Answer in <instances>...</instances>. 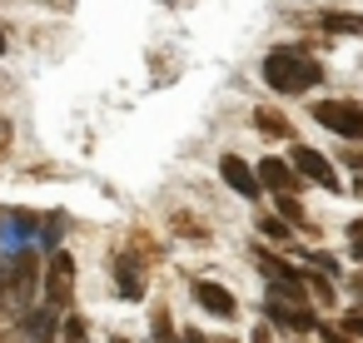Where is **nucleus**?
<instances>
[{"label":"nucleus","mask_w":363,"mask_h":343,"mask_svg":"<svg viewBox=\"0 0 363 343\" xmlns=\"http://www.w3.org/2000/svg\"><path fill=\"white\" fill-rule=\"evenodd\" d=\"M35 283H40V264H35V254H21V259H16V269H11V279H6V288L26 303V298L35 293Z\"/></svg>","instance_id":"7"},{"label":"nucleus","mask_w":363,"mask_h":343,"mask_svg":"<svg viewBox=\"0 0 363 343\" xmlns=\"http://www.w3.org/2000/svg\"><path fill=\"white\" fill-rule=\"evenodd\" d=\"M110 343H125V338H110Z\"/></svg>","instance_id":"24"},{"label":"nucleus","mask_w":363,"mask_h":343,"mask_svg":"<svg viewBox=\"0 0 363 343\" xmlns=\"http://www.w3.org/2000/svg\"><path fill=\"white\" fill-rule=\"evenodd\" d=\"M313 120L343 140H363V105H353V100H318Z\"/></svg>","instance_id":"2"},{"label":"nucleus","mask_w":363,"mask_h":343,"mask_svg":"<svg viewBox=\"0 0 363 343\" xmlns=\"http://www.w3.org/2000/svg\"><path fill=\"white\" fill-rule=\"evenodd\" d=\"M254 125H259L269 140H284V135H289V120H284L279 110H254Z\"/></svg>","instance_id":"10"},{"label":"nucleus","mask_w":363,"mask_h":343,"mask_svg":"<svg viewBox=\"0 0 363 343\" xmlns=\"http://www.w3.org/2000/svg\"><path fill=\"white\" fill-rule=\"evenodd\" d=\"M259 184H269V189H279V194H294V189H298V169L284 164V159H264V164H259Z\"/></svg>","instance_id":"9"},{"label":"nucleus","mask_w":363,"mask_h":343,"mask_svg":"<svg viewBox=\"0 0 363 343\" xmlns=\"http://www.w3.org/2000/svg\"><path fill=\"white\" fill-rule=\"evenodd\" d=\"M323 26L333 35H363V16H323Z\"/></svg>","instance_id":"11"},{"label":"nucleus","mask_w":363,"mask_h":343,"mask_svg":"<svg viewBox=\"0 0 363 343\" xmlns=\"http://www.w3.org/2000/svg\"><path fill=\"white\" fill-rule=\"evenodd\" d=\"M0 55H6V35H0Z\"/></svg>","instance_id":"23"},{"label":"nucleus","mask_w":363,"mask_h":343,"mask_svg":"<svg viewBox=\"0 0 363 343\" xmlns=\"http://www.w3.org/2000/svg\"><path fill=\"white\" fill-rule=\"evenodd\" d=\"M264 313H269L279 328H294V333H308V328H313V308H308V303H289V298H274V293H269V298H264Z\"/></svg>","instance_id":"5"},{"label":"nucleus","mask_w":363,"mask_h":343,"mask_svg":"<svg viewBox=\"0 0 363 343\" xmlns=\"http://www.w3.org/2000/svg\"><path fill=\"white\" fill-rule=\"evenodd\" d=\"M348 234H353V259H358V264H363V219H358V224H353V229H348Z\"/></svg>","instance_id":"17"},{"label":"nucleus","mask_w":363,"mask_h":343,"mask_svg":"<svg viewBox=\"0 0 363 343\" xmlns=\"http://www.w3.org/2000/svg\"><path fill=\"white\" fill-rule=\"evenodd\" d=\"M224 343H229V338H224Z\"/></svg>","instance_id":"25"},{"label":"nucleus","mask_w":363,"mask_h":343,"mask_svg":"<svg viewBox=\"0 0 363 343\" xmlns=\"http://www.w3.org/2000/svg\"><path fill=\"white\" fill-rule=\"evenodd\" d=\"M194 298H199L214 318H234V308H239V303H234V293H229V288H219L214 279H199V283H194Z\"/></svg>","instance_id":"8"},{"label":"nucleus","mask_w":363,"mask_h":343,"mask_svg":"<svg viewBox=\"0 0 363 343\" xmlns=\"http://www.w3.org/2000/svg\"><path fill=\"white\" fill-rule=\"evenodd\" d=\"M323 343H348L343 333H333V328H323Z\"/></svg>","instance_id":"19"},{"label":"nucleus","mask_w":363,"mask_h":343,"mask_svg":"<svg viewBox=\"0 0 363 343\" xmlns=\"http://www.w3.org/2000/svg\"><path fill=\"white\" fill-rule=\"evenodd\" d=\"M264 80H269L279 95H303L308 85L323 80V70H318V60H313L308 50L289 45V50H274V55L264 60Z\"/></svg>","instance_id":"1"},{"label":"nucleus","mask_w":363,"mask_h":343,"mask_svg":"<svg viewBox=\"0 0 363 343\" xmlns=\"http://www.w3.org/2000/svg\"><path fill=\"white\" fill-rule=\"evenodd\" d=\"M184 343H209V338L204 333H184Z\"/></svg>","instance_id":"20"},{"label":"nucleus","mask_w":363,"mask_h":343,"mask_svg":"<svg viewBox=\"0 0 363 343\" xmlns=\"http://www.w3.org/2000/svg\"><path fill=\"white\" fill-rule=\"evenodd\" d=\"M50 328H55V308H45V313H30V318H26V333H35L40 343L50 338Z\"/></svg>","instance_id":"12"},{"label":"nucleus","mask_w":363,"mask_h":343,"mask_svg":"<svg viewBox=\"0 0 363 343\" xmlns=\"http://www.w3.org/2000/svg\"><path fill=\"white\" fill-rule=\"evenodd\" d=\"M303 279H308V288H313L323 303H333V288H328V279H318V274H303Z\"/></svg>","instance_id":"15"},{"label":"nucleus","mask_w":363,"mask_h":343,"mask_svg":"<svg viewBox=\"0 0 363 343\" xmlns=\"http://www.w3.org/2000/svg\"><path fill=\"white\" fill-rule=\"evenodd\" d=\"M343 333H358V338H363V308H353V313L343 318Z\"/></svg>","instance_id":"16"},{"label":"nucleus","mask_w":363,"mask_h":343,"mask_svg":"<svg viewBox=\"0 0 363 343\" xmlns=\"http://www.w3.org/2000/svg\"><path fill=\"white\" fill-rule=\"evenodd\" d=\"M353 293H358V298H363V274H358V279H353Z\"/></svg>","instance_id":"22"},{"label":"nucleus","mask_w":363,"mask_h":343,"mask_svg":"<svg viewBox=\"0 0 363 343\" xmlns=\"http://www.w3.org/2000/svg\"><path fill=\"white\" fill-rule=\"evenodd\" d=\"M348 164H353V169H363V154H348Z\"/></svg>","instance_id":"21"},{"label":"nucleus","mask_w":363,"mask_h":343,"mask_svg":"<svg viewBox=\"0 0 363 343\" xmlns=\"http://www.w3.org/2000/svg\"><path fill=\"white\" fill-rule=\"evenodd\" d=\"M249 343H274V338H269V328H264V323H259V328H254V338H249Z\"/></svg>","instance_id":"18"},{"label":"nucleus","mask_w":363,"mask_h":343,"mask_svg":"<svg viewBox=\"0 0 363 343\" xmlns=\"http://www.w3.org/2000/svg\"><path fill=\"white\" fill-rule=\"evenodd\" d=\"M289 159H294V169L303 174V179H313V184H323V189H338V169L318 154V150H308V145H294L289 150Z\"/></svg>","instance_id":"3"},{"label":"nucleus","mask_w":363,"mask_h":343,"mask_svg":"<svg viewBox=\"0 0 363 343\" xmlns=\"http://www.w3.org/2000/svg\"><path fill=\"white\" fill-rule=\"evenodd\" d=\"M259 234H269V239H289V224L274 219V214H259Z\"/></svg>","instance_id":"14"},{"label":"nucleus","mask_w":363,"mask_h":343,"mask_svg":"<svg viewBox=\"0 0 363 343\" xmlns=\"http://www.w3.org/2000/svg\"><path fill=\"white\" fill-rule=\"evenodd\" d=\"M70 288H75V259H70V254H55V259H50V274H45V298H50V308H65V303H70Z\"/></svg>","instance_id":"4"},{"label":"nucleus","mask_w":363,"mask_h":343,"mask_svg":"<svg viewBox=\"0 0 363 343\" xmlns=\"http://www.w3.org/2000/svg\"><path fill=\"white\" fill-rule=\"evenodd\" d=\"M219 174H224V184L234 189V194H244V199H259V174L239 159V154H224L219 159Z\"/></svg>","instance_id":"6"},{"label":"nucleus","mask_w":363,"mask_h":343,"mask_svg":"<svg viewBox=\"0 0 363 343\" xmlns=\"http://www.w3.org/2000/svg\"><path fill=\"white\" fill-rule=\"evenodd\" d=\"M279 209L289 214V224H298V229H308V214H303V209L294 204V194H279Z\"/></svg>","instance_id":"13"}]
</instances>
